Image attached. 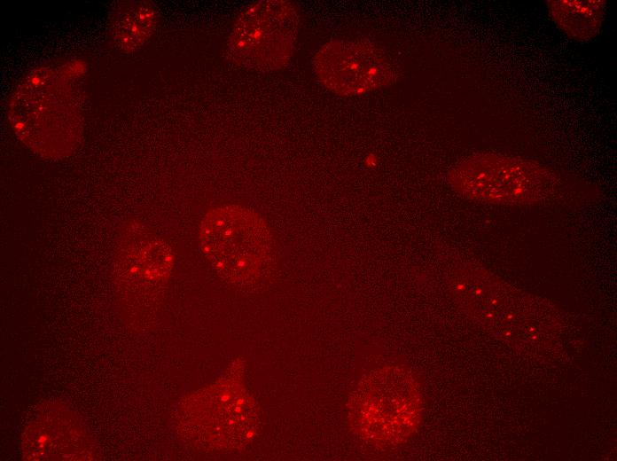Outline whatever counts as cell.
Instances as JSON below:
<instances>
[{
	"instance_id": "obj_1",
	"label": "cell",
	"mask_w": 617,
	"mask_h": 461,
	"mask_svg": "<svg viewBox=\"0 0 617 461\" xmlns=\"http://www.w3.org/2000/svg\"><path fill=\"white\" fill-rule=\"evenodd\" d=\"M8 116L17 137L45 159L68 157L82 137L75 91L51 67L34 70L23 79L10 99Z\"/></svg>"
},
{
	"instance_id": "obj_2",
	"label": "cell",
	"mask_w": 617,
	"mask_h": 461,
	"mask_svg": "<svg viewBox=\"0 0 617 461\" xmlns=\"http://www.w3.org/2000/svg\"><path fill=\"white\" fill-rule=\"evenodd\" d=\"M422 398L417 378L403 365L374 369L365 374L348 402L353 432L378 447H395L417 429Z\"/></svg>"
},
{
	"instance_id": "obj_3",
	"label": "cell",
	"mask_w": 617,
	"mask_h": 461,
	"mask_svg": "<svg viewBox=\"0 0 617 461\" xmlns=\"http://www.w3.org/2000/svg\"><path fill=\"white\" fill-rule=\"evenodd\" d=\"M199 243L218 275L238 287L258 283L275 261L269 225L259 214L239 205L209 209L199 224Z\"/></svg>"
},
{
	"instance_id": "obj_4",
	"label": "cell",
	"mask_w": 617,
	"mask_h": 461,
	"mask_svg": "<svg viewBox=\"0 0 617 461\" xmlns=\"http://www.w3.org/2000/svg\"><path fill=\"white\" fill-rule=\"evenodd\" d=\"M452 189L461 196L496 205H527L555 191L552 171L532 160L497 153L473 155L451 168Z\"/></svg>"
},
{
	"instance_id": "obj_5",
	"label": "cell",
	"mask_w": 617,
	"mask_h": 461,
	"mask_svg": "<svg viewBox=\"0 0 617 461\" xmlns=\"http://www.w3.org/2000/svg\"><path fill=\"white\" fill-rule=\"evenodd\" d=\"M300 26L297 6L262 0L246 7L228 37V53L237 64L257 71L285 66L293 57Z\"/></svg>"
},
{
	"instance_id": "obj_6",
	"label": "cell",
	"mask_w": 617,
	"mask_h": 461,
	"mask_svg": "<svg viewBox=\"0 0 617 461\" xmlns=\"http://www.w3.org/2000/svg\"><path fill=\"white\" fill-rule=\"evenodd\" d=\"M320 82L340 96L364 94L391 83L394 72L385 55L362 42L332 40L320 46L312 58Z\"/></svg>"
},
{
	"instance_id": "obj_7",
	"label": "cell",
	"mask_w": 617,
	"mask_h": 461,
	"mask_svg": "<svg viewBox=\"0 0 617 461\" xmlns=\"http://www.w3.org/2000/svg\"><path fill=\"white\" fill-rule=\"evenodd\" d=\"M201 394L196 423L204 431V441L216 449H236L254 437L257 410L240 380L224 377Z\"/></svg>"
},
{
	"instance_id": "obj_8",
	"label": "cell",
	"mask_w": 617,
	"mask_h": 461,
	"mask_svg": "<svg viewBox=\"0 0 617 461\" xmlns=\"http://www.w3.org/2000/svg\"><path fill=\"white\" fill-rule=\"evenodd\" d=\"M157 23L154 4L146 0L118 2L110 18V35L117 48L132 52L142 47L153 33Z\"/></svg>"
},
{
	"instance_id": "obj_9",
	"label": "cell",
	"mask_w": 617,
	"mask_h": 461,
	"mask_svg": "<svg viewBox=\"0 0 617 461\" xmlns=\"http://www.w3.org/2000/svg\"><path fill=\"white\" fill-rule=\"evenodd\" d=\"M549 14L569 38L587 42L596 37L606 14L605 0H550Z\"/></svg>"
}]
</instances>
